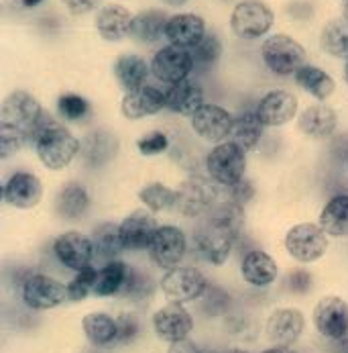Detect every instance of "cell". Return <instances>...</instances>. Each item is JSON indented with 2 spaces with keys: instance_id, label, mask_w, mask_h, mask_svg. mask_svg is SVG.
<instances>
[{
  "instance_id": "ffe728a7",
  "label": "cell",
  "mask_w": 348,
  "mask_h": 353,
  "mask_svg": "<svg viewBox=\"0 0 348 353\" xmlns=\"http://www.w3.org/2000/svg\"><path fill=\"white\" fill-rule=\"evenodd\" d=\"M254 112L265 127H281L298 114V99L287 90H271L259 101Z\"/></svg>"
},
{
  "instance_id": "ac0fdd59",
  "label": "cell",
  "mask_w": 348,
  "mask_h": 353,
  "mask_svg": "<svg viewBox=\"0 0 348 353\" xmlns=\"http://www.w3.org/2000/svg\"><path fill=\"white\" fill-rule=\"evenodd\" d=\"M41 199H43V184L35 174L29 172L12 174L2 188V201L21 210H29L37 206Z\"/></svg>"
},
{
  "instance_id": "ba28073f",
  "label": "cell",
  "mask_w": 348,
  "mask_h": 353,
  "mask_svg": "<svg viewBox=\"0 0 348 353\" xmlns=\"http://www.w3.org/2000/svg\"><path fill=\"white\" fill-rule=\"evenodd\" d=\"M285 252L299 263H314L328 252V235L320 225L298 223L285 235Z\"/></svg>"
},
{
  "instance_id": "277c9868",
  "label": "cell",
  "mask_w": 348,
  "mask_h": 353,
  "mask_svg": "<svg viewBox=\"0 0 348 353\" xmlns=\"http://www.w3.org/2000/svg\"><path fill=\"white\" fill-rule=\"evenodd\" d=\"M261 55L265 65L279 76L298 74L303 65H307V53L303 46L290 35H271L263 41Z\"/></svg>"
},
{
  "instance_id": "cb8c5ba5",
  "label": "cell",
  "mask_w": 348,
  "mask_h": 353,
  "mask_svg": "<svg viewBox=\"0 0 348 353\" xmlns=\"http://www.w3.org/2000/svg\"><path fill=\"white\" fill-rule=\"evenodd\" d=\"M241 276L254 288H267L277 280L279 268L269 253L263 250H252L241 261Z\"/></svg>"
},
{
  "instance_id": "f6af8a7d",
  "label": "cell",
  "mask_w": 348,
  "mask_h": 353,
  "mask_svg": "<svg viewBox=\"0 0 348 353\" xmlns=\"http://www.w3.org/2000/svg\"><path fill=\"white\" fill-rule=\"evenodd\" d=\"M116 325H118V337H116V345H127L131 343L137 335H139V321L135 314H120L116 316Z\"/></svg>"
},
{
  "instance_id": "db71d44e",
  "label": "cell",
  "mask_w": 348,
  "mask_h": 353,
  "mask_svg": "<svg viewBox=\"0 0 348 353\" xmlns=\"http://www.w3.org/2000/svg\"><path fill=\"white\" fill-rule=\"evenodd\" d=\"M43 0H23V4L25 6H37V4H41Z\"/></svg>"
},
{
  "instance_id": "60d3db41",
  "label": "cell",
  "mask_w": 348,
  "mask_h": 353,
  "mask_svg": "<svg viewBox=\"0 0 348 353\" xmlns=\"http://www.w3.org/2000/svg\"><path fill=\"white\" fill-rule=\"evenodd\" d=\"M190 51H192V57H194L196 63L210 65V63H214V61L220 59V55H222V43H220V39L214 33H206V37L199 41L194 50Z\"/></svg>"
},
{
  "instance_id": "ee69618b",
  "label": "cell",
  "mask_w": 348,
  "mask_h": 353,
  "mask_svg": "<svg viewBox=\"0 0 348 353\" xmlns=\"http://www.w3.org/2000/svg\"><path fill=\"white\" fill-rule=\"evenodd\" d=\"M137 148H139V153H141V155H147V157H149V155H159V153L167 152L169 139H167L165 133L153 131V133L141 137V139L137 141Z\"/></svg>"
},
{
  "instance_id": "1f68e13d",
  "label": "cell",
  "mask_w": 348,
  "mask_h": 353,
  "mask_svg": "<svg viewBox=\"0 0 348 353\" xmlns=\"http://www.w3.org/2000/svg\"><path fill=\"white\" fill-rule=\"evenodd\" d=\"M90 206V196H88V190L78 184V182H72V184H65L59 194H57V201H55V208H57V214L61 219H67V221H76L80 219L82 214H86Z\"/></svg>"
},
{
  "instance_id": "30bf717a",
  "label": "cell",
  "mask_w": 348,
  "mask_h": 353,
  "mask_svg": "<svg viewBox=\"0 0 348 353\" xmlns=\"http://www.w3.org/2000/svg\"><path fill=\"white\" fill-rule=\"evenodd\" d=\"M194 63L196 61L192 57V51L186 48H177V46H167L153 55L151 74L159 82L173 86L182 80H188L190 72L194 70Z\"/></svg>"
},
{
  "instance_id": "f35d334b",
  "label": "cell",
  "mask_w": 348,
  "mask_h": 353,
  "mask_svg": "<svg viewBox=\"0 0 348 353\" xmlns=\"http://www.w3.org/2000/svg\"><path fill=\"white\" fill-rule=\"evenodd\" d=\"M96 276H98V270L94 265L86 268L82 272H76L74 280L67 284V301L80 303V301H86L90 294H94Z\"/></svg>"
},
{
  "instance_id": "f1b7e54d",
  "label": "cell",
  "mask_w": 348,
  "mask_h": 353,
  "mask_svg": "<svg viewBox=\"0 0 348 353\" xmlns=\"http://www.w3.org/2000/svg\"><path fill=\"white\" fill-rule=\"evenodd\" d=\"M318 225L328 237H348V194H336L324 204Z\"/></svg>"
},
{
  "instance_id": "816d5d0a",
  "label": "cell",
  "mask_w": 348,
  "mask_h": 353,
  "mask_svg": "<svg viewBox=\"0 0 348 353\" xmlns=\"http://www.w3.org/2000/svg\"><path fill=\"white\" fill-rule=\"evenodd\" d=\"M163 2H165L167 6H184L188 0H163Z\"/></svg>"
},
{
  "instance_id": "bcb514c9",
  "label": "cell",
  "mask_w": 348,
  "mask_h": 353,
  "mask_svg": "<svg viewBox=\"0 0 348 353\" xmlns=\"http://www.w3.org/2000/svg\"><path fill=\"white\" fill-rule=\"evenodd\" d=\"M224 190H226V201L237 202V204H241V206H245V204L254 196V186L250 184L247 178L241 180V182L235 184V186L224 188Z\"/></svg>"
},
{
  "instance_id": "8992f818",
  "label": "cell",
  "mask_w": 348,
  "mask_h": 353,
  "mask_svg": "<svg viewBox=\"0 0 348 353\" xmlns=\"http://www.w3.org/2000/svg\"><path fill=\"white\" fill-rule=\"evenodd\" d=\"M275 14L263 0H241L230 14V29L241 39H261L273 27Z\"/></svg>"
},
{
  "instance_id": "d6a6232c",
  "label": "cell",
  "mask_w": 348,
  "mask_h": 353,
  "mask_svg": "<svg viewBox=\"0 0 348 353\" xmlns=\"http://www.w3.org/2000/svg\"><path fill=\"white\" fill-rule=\"evenodd\" d=\"M94 243V255L96 259H102L104 263L116 261L118 255L124 252V243L120 237V227L114 223H102L92 233Z\"/></svg>"
},
{
  "instance_id": "603a6c76",
  "label": "cell",
  "mask_w": 348,
  "mask_h": 353,
  "mask_svg": "<svg viewBox=\"0 0 348 353\" xmlns=\"http://www.w3.org/2000/svg\"><path fill=\"white\" fill-rule=\"evenodd\" d=\"M94 25H96V31L104 41L114 43V41L129 37L131 25H133V14L122 4H106L98 10Z\"/></svg>"
},
{
  "instance_id": "d6986e66",
  "label": "cell",
  "mask_w": 348,
  "mask_h": 353,
  "mask_svg": "<svg viewBox=\"0 0 348 353\" xmlns=\"http://www.w3.org/2000/svg\"><path fill=\"white\" fill-rule=\"evenodd\" d=\"M120 237L124 243V250L139 252L149 250L155 233L159 231V223L151 214V210H135L129 216H124L120 223Z\"/></svg>"
},
{
  "instance_id": "8fae6325",
  "label": "cell",
  "mask_w": 348,
  "mask_h": 353,
  "mask_svg": "<svg viewBox=\"0 0 348 353\" xmlns=\"http://www.w3.org/2000/svg\"><path fill=\"white\" fill-rule=\"evenodd\" d=\"M147 252L157 268H161L165 272L175 270V268H180L182 259L186 257V252H188L186 235L180 227L163 225L155 233Z\"/></svg>"
},
{
  "instance_id": "4316f807",
  "label": "cell",
  "mask_w": 348,
  "mask_h": 353,
  "mask_svg": "<svg viewBox=\"0 0 348 353\" xmlns=\"http://www.w3.org/2000/svg\"><path fill=\"white\" fill-rule=\"evenodd\" d=\"M151 74V65L135 53H122L114 61V76L124 92H135L147 86V78Z\"/></svg>"
},
{
  "instance_id": "6da1fadb",
  "label": "cell",
  "mask_w": 348,
  "mask_h": 353,
  "mask_svg": "<svg viewBox=\"0 0 348 353\" xmlns=\"http://www.w3.org/2000/svg\"><path fill=\"white\" fill-rule=\"evenodd\" d=\"M243 208L245 206L224 199L222 202L214 204V208L210 210L206 221L194 233L196 248L208 263L222 265L228 259L237 239L241 237L243 225H245Z\"/></svg>"
},
{
  "instance_id": "e0dca14e",
  "label": "cell",
  "mask_w": 348,
  "mask_h": 353,
  "mask_svg": "<svg viewBox=\"0 0 348 353\" xmlns=\"http://www.w3.org/2000/svg\"><path fill=\"white\" fill-rule=\"evenodd\" d=\"M305 319L298 308H277L267 319V339L275 347H292L303 333Z\"/></svg>"
},
{
  "instance_id": "f907efd6",
  "label": "cell",
  "mask_w": 348,
  "mask_h": 353,
  "mask_svg": "<svg viewBox=\"0 0 348 353\" xmlns=\"http://www.w3.org/2000/svg\"><path fill=\"white\" fill-rule=\"evenodd\" d=\"M263 353H296V352H294L292 347H275V345H273V347L265 350Z\"/></svg>"
},
{
  "instance_id": "5b68a950",
  "label": "cell",
  "mask_w": 348,
  "mask_h": 353,
  "mask_svg": "<svg viewBox=\"0 0 348 353\" xmlns=\"http://www.w3.org/2000/svg\"><path fill=\"white\" fill-rule=\"evenodd\" d=\"M43 106L35 97H31L25 90L10 92L0 106V127H10L27 137L33 133V129L43 119Z\"/></svg>"
},
{
  "instance_id": "7c38bea8",
  "label": "cell",
  "mask_w": 348,
  "mask_h": 353,
  "mask_svg": "<svg viewBox=\"0 0 348 353\" xmlns=\"http://www.w3.org/2000/svg\"><path fill=\"white\" fill-rule=\"evenodd\" d=\"M316 331L330 339L342 341L348 337V303L340 296H324L314 306Z\"/></svg>"
},
{
  "instance_id": "b9f144b4",
  "label": "cell",
  "mask_w": 348,
  "mask_h": 353,
  "mask_svg": "<svg viewBox=\"0 0 348 353\" xmlns=\"http://www.w3.org/2000/svg\"><path fill=\"white\" fill-rule=\"evenodd\" d=\"M29 143V137L17 129L0 127V159H8Z\"/></svg>"
},
{
  "instance_id": "f546056e",
  "label": "cell",
  "mask_w": 348,
  "mask_h": 353,
  "mask_svg": "<svg viewBox=\"0 0 348 353\" xmlns=\"http://www.w3.org/2000/svg\"><path fill=\"white\" fill-rule=\"evenodd\" d=\"M82 329L88 341L94 347H110L116 345L118 325L116 319L106 312H90L82 319Z\"/></svg>"
},
{
  "instance_id": "2e32d148",
  "label": "cell",
  "mask_w": 348,
  "mask_h": 353,
  "mask_svg": "<svg viewBox=\"0 0 348 353\" xmlns=\"http://www.w3.org/2000/svg\"><path fill=\"white\" fill-rule=\"evenodd\" d=\"M53 252L65 268H69L74 272H82V270L90 268L92 261L96 259L92 237L82 235L78 231L59 235L53 243Z\"/></svg>"
},
{
  "instance_id": "7dc6e473",
  "label": "cell",
  "mask_w": 348,
  "mask_h": 353,
  "mask_svg": "<svg viewBox=\"0 0 348 353\" xmlns=\"http://www.w3.org/2000/svg\"><path fill=\"white\" fill-rule=\"evenodd\" d=\"M290 286L294 292L298 294H303L312 288V274L305 272V270H296L292 276H290Z\"/></svg>"
},
{
  "instance_id": "11a10c76",
  "label": "cell",
  "mask_w": 348,
  "mask_h": 353,
  "mask_svg": "<svg viewBox=\"0 0 348 353\" xmlns=\"http://www.w3.org/2000/svg\"><path fill=\"white\" fill-rule=\"evenodd\" d=\"M345 82H347V86H348V59H347V63H345Z\"/></svg>"
},
{
  "instance_id": "74e56055",
  "label": "cell",
  "mask_w": 348,
  "mask_h": 353,
  "mask_svg": "<svg viewBox=\"0 0 348 353\" xmlns=\"http://www.w3.org/2000/svg\"><path fill=\"white\" fill-rule=\"evenodd\" d=\"M118 150L116 139H112L106 133H94L90 135L84 143H82V155L90 161V163H104L108 161Z\"/></svg>"
},
{
  "instance_id": "d4e9b609",
  "label": "cell",
  "mask_w": 348,
  "mask_h": 353,
  "mask_svg": "<svg viewBox=\"0 0 348 353\" xmlns=\"http://www.w3.org/2000/svg\"><path fill=\"white\" fill-rule=\"evenodd\" d=\"M204 106V90L194 80H182L165 90V108L182 114V117H194Z\"/></svg>"
},
{
  "instance_id": "83f0119b",
  "label": "cell",
  "mask_w": 348,
  "mask_h": 353,
  "mask_svg": "<svg viewBox=\"0 0 348 353\" xmlns=\"http://www.w3.org/2000/svg\"><path fill=\"white\" fill-rule=\"evenodd\" d=\"M167 23H169V17L163 10H157V8L143 10L133 17L129 37L139 43H157L165 37Z\"/></svg>"
},
{
  "instance_id": "f5cc1de1",
  "label": "cell",
  "mask_w": 348,
  "mask_h": 353,
  "mask_svg": "<svg viewBox=\"0 0 348 353\" xmlns=\"http://www.w3.org/2000/svg\"><path fill=\"white\" fill-rule=\"evenodd\" d=\"M342 19L348 21V0H342Z\"/></svg>"
},
{
  "instance_id": "7402d4cb",
  "label": "cell",
  "mask_w": 348,
  "mask_h": 353,
  "mask_svg": "<svg viewBox=\"0 0 348 353\" xmlns=\"http://www.w3.org/2000/svg\"><path fill=\"white\" fill-rule=\"evenodd\" d=\"M165 108V90H159L155 86H143L135 92H127L120 102V112L129 121L147 119Z\"/></svg>"
},
{
  "instance_id": "c3c4849f",
  "label": "cell",
  "mask_w": 348,
  "mask_h": 353,
  "mask_svg": "<svg viewBox=\"0 0 348 353\" xmlns=\"http://www.w3.org/2000/svg\"><path fill=\"white\" fill-rule=\"evenodd\" d=\"M72 14H88L98 8L100 0H61Z\"/></svg>"
},
{
  "instance_id": "836d02e7",
  "label": "cell",
  "mask_w": 348,
  "mask_h": 353,
  "mask_svg": "<svg viewBox=\"0 0 348 353\" xmlns=\"http://www.w3.org/2000/svg\"><path fill=\"white\" fill-rule=\"evenodd\" d=\"M296 82L299 88H303L307 94H312L318 101H326L334 94L336 84L332 80V76L316 65H303L296 74Z\"/></svg>"
},
{
  "instance_id": "ab89813d",
  "label": "cell",
  "mask_w": 348,
  "mask_h": 353,
  "mask_svg": "<svg viewBox=\"0 0 348 353\" xmlns=\"http://www.w3.org/2000/svg\"><path fill=\"white\" fill-rule=\"evenodd\" d=\"M151 294H153V282H151L145 274H141V272H137V270L129 268L127 282H124V286H122L120 296H124V299H129V301L139 303V301L149 299Z\"/></svg>"
},
{
  "instance_id": "d590c367",
  "label": "cell",
  "mask_w": 348,
  "mask_h": 353,
  "mask_svg": "<svg viewBox=\"0 0 348 353\" xmlns=\"http://www.w3.org/2000/svg\"><path fill=\"white\" fill-rule=\"evenodd\" d=\"M320 48L328 55L348 59V21L334 19L326 23L320 33Z\"/></svg>"
},
{
  "instance_id": "7a4b0ae2",
  "label": "cell",
  "mask_w": 348,
  "mask_h": 353,
  "mask_svg": "<svg viewBox=\"0 0 348 353\" xmlns=\"http://www.w3.org/2000/svg\"><path fill=\"white\" fill-rule=\"evenodd\" d=\"M29 143L35 145L39 161L53 172L65 170L78 153H82V143L72 135L61 123L50 114H43L39 125L29 135Z\"/></svg>"
},
{
  "instance_id": "5bb4252c",
  "label": "cell",
  "mask_w": 348,
  "mask_h": 353,
  "mask_svg": "<svg viewBox=\"0 0 348 353\" xmlns=\"http://www.w3.org/2000/svg\"><path fill=\"white\" fill-rule=\"evenodd\" d=\"M190 123L199 139L208 143H224L230 139L235 117L218 104H204Z\"/></svg>"
},
{
  "instance_id": "52a82bcc",
  "label": "cell",
  "mask_w": 348,
  "mask_h": 353,
  "mask_svg": "<svg viewBox=\"0 0 348 353\" xmlns=\"http://www.w3.org/2000/svg\"><path fill=\"white\" fill-rule=\"evenodd\" d=\"M208 288L210 286L206 276L198 268H190V265H180L175 270H169L161 280V290L169 303H194L206 296Z\"/></svg>"
},
{
  "instance_id": "4fadbf2b",
  "label": "cell",
  "mask_w": 348,
  "mask_h": 353,
  "mask_svg": "<svg viewBox=\"0 0 348 353\" xmlns=\"http://www.w3.org/2000/svg\"><path fill=\"white\" fill-rule=\"evenodd\" d=\"M153 331L165 343H177L190 337L194 331V319L184 304L169 303L153 314Z\"/></svg>"
},
{
  "instance_id": "44dd1931",
  "label": "cell",
  "mask_w": 348,
  "mask_h": 353,
  "mask_svg": "<svg viewBox=\"0 0 348 353\" xmlns=\"http://www.w3.org/2000/svg\"><path fill=\"white\" fill-rule=\"evenodd\" d=\"M204 37H206V23L202 17L192 14V12L169 17L167 29H165V39L169 41V46L194 50Z\"/></svg>"
},
{
  "instance_id": "9a60e30c",
  "label": "cell",
  "mask_w": 348,
  "mask_h": 353,
  "mask_svg": "<svg viewBox=\"0 0 348 353\" xmlns=\"http://www.w3.org/2000/svg\"><path fill=\"white\" fill-rule=\"evenodd\" d=\"M65 301H67V286L51 276L33 274L23 284V303L33 310H51Z\"/></svg>"
},
{
  "instance_id": "8d00e7d4",
  "label": "cell",
  "mask_w": 348,
  "mask_h": 353,
  "mask_svg": "<svg viewBox=\"0 0 348 353\" xmlns=\"http://www.w3.org/2000/svg\"><path fill=\"white\" fill-rule=\"evenodd\" d=\"M139 201L143 202L151 212H163V210H171V208L175 210L177 190H173L161 182H153L139 190Z\"/></svg>"
},
{
  "instance_id": "e575fe53",
  "label": "cell",
  "mask_w": 348,
  "mask_h": 353,
  "mask_svg": "<svg viewBox=\"0 0 348 353\" xmlns=\"http://www.w3.org/2000/svg\"><path fill=\"white\" fill-rule=\"evenodd\" d=\"M127 274H129V265L122 261H110L104 263L98 270L96 276V284H94V294L100 299H108V296H116L122 292V286L127 282Z\"/></svg>"
},
{
  "instance_id": "9c48e42d",
  "label": "cell",
  "mask_w": 348,
  "mask_h": 353,
  "mask_svg": "<svg viewBox=\"0 0 348 353\" xmlns=\"http://www.w3.org/2000/svg\"><path fill=\"white\" fill-rule=\"evenodd\" d=\"M177 190V202H175V210L184 216H199L204 212H208L210 208H214L216 196L220 194L218 184L212 178H202L194 176L186 182L180 184Z\"/></svg>"
},
{
  "instance_id": "681fc988",
  "label": "cell",
  "mask_w": 348,
  "mask_h": 353,
  "mask_svg": "<svg viewBox=\"0 0 348 353\" xmlns=\"http://www.w3.org/2000/svg\"><path fill=\"white\" fill-rule=\"evenodd\" d=\"M167 353H206L199 350L198 345L190 339H184V341H177V343H171L169 352Z\"/></svg>"
},
{
  "instance_id": "3957f363",
  "label": "cell",
  "mask_w": 348,
  "mask_h": 353,
  "mask_svg": "<svg viewBox=\"0 0 348 353\" xmlns=\"http://www.w3.org/2000/svg\"><path fill=\"white\" fill-rule=\"evenodd\" d=\"M208 178H212L220 188H228L245 180L247 172V153L232 141L218 143L206 155Z\"/></svg>"
},
{
  "instance_id": "4dcf8cb0",
  "label": "cell",
  "mask_w": 348,
  "mask_h": 353,
  "mask_svg": "<svg viewBox=\"0 0 348 353\" xmlns=\"http://www.w3.org/2000/svg\"><path fill=\"white\" fill-rule=\"evenodd\" d=\"M263 123L259 119V114L254 110H245L239 117H235V125H232V133L230 139L235 145H239L243 152L247 153L257 148V143L263 137Z\"/></svg>"
},
{
  "instance_id": "484cf974",
  "label": "cell",
  "mask_w": 348,
  "mask_h": 353,
  "mask_svg": "<svg viewBox=\"0 0 348 353\" xmlns=\"http://www.w3.org/2000/svg\"><path fill=\"white\" fill-rule=\"evenodd\" d=\"M338 117L336 110L326 104H312L307 106L298 119L299 131L312 139H326L336 131Z\"/></svg>"
},
{
  "instance_id": "7bdbcfd3",
  "label": "cell",
  "mask_w": 348,
  "mask_h": 353,
  "mask_svg": "<svg viewBox=\"0 0 348 353\" xmlns=\"http://www.w3.org/2000/svg\"><path fill=\"white\" fill-rule=\"evenodd\" d=\"M88 108H90V106H88V101H86V99H82L80 94H72V92L61 94L59 101H57V110H59V114H61L63 119H67V121H80L82 117H86Z\"/></svg>"
}]
</instances>
